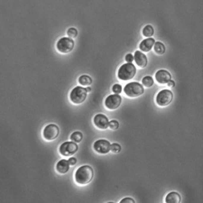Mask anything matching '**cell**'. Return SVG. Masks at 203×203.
Here are the masks:
<instances>
[{
    "instance_id": "obj_1",
    "label": "cell",
    "mask_w": 203,
    "mask_h": 203,
    "mask_svg": "<svg viewBox=\"0 0 203 203\" xmlns=\"http://www.w3.org/2000/svg\"><path fill=\"white\" fill-rule=\"evenodd\" d=\"M94 177V170L92 167L89 165L80 167L75 175V181L78 184L86 185L92 180Z\"/></svg>"
},
{
    "instance_id": "obj_2",
    "label": "cell",
    "mask_w": 203,
    "mask_h": 203,
    "mask_svg": "<svg viewBox=\"0 0 203 203\" xmlns=\"http://www.w3.org/2000/svg\"><path fill=\"white\" fill-rule=\"evenodd\" d=\"M136 68L132 63L124 64L119 68L117 73L118 78L122 81H128L134 77Z\"/></svg>"
},
{
    "instance_id": "obj_3",
    "label": "cell",
    "mask_w": 203,
    "mask_h": 203,
    "mask_svg": "<svg viewBox=\"0 0 203 203\" xmlns=\"http://www.w3.org/2000/svg\"><path fill=\"white\" fill-rule=\"evenodd\" d=\"M124 92L130 97H137L144 92V86L138 82H131L127 84L124 87Z\"/></svg>"
},
{
    "instance_id": "obj_4",
    "label": "cell",
    "mask_w": 203,
    "mask_h": 203,
    "mask_svg": "<svg viewBox=\"0 0 203 203\" xmlns=\"http://www.w3.org/2000/svg\"><path fill=\"white\" fill-rule=\"evenodd\" d=\"M86 89L81 86H77L71 91L70 94L71 101L75 104H82L87 97Z\"/></svg>"
},
{
    "instance_id": "obj_5",
    "label": "cell",
    "mask_w": 203,
    "mask_h": 203,
    "mask_svg": "<svg viewBox=\"0 0 203 203\" xmlns=\"http://www.w3.org/2000/svg\"><path fill=\"white\" fill-rule=\"evenodd\" d=\"M75 47V42L70 37H64L58 40L56 44L58 51L63 54H67L72 51Z\"/></svg>"
},
{
    "instance_id": "obj_6",
    "label": "cell",
    "mask_w": 203,
    "mask_h": 203,
    "mask_svg": "<svg viewBox=\"0 0 203 203\" xmlns=\"http://www.w3.org/2000/svg\"><path fill=\"white\" fill-rule=\"evenodd\" d=\"M173 98V94L169 89H162L159 92L156 97V102L160 106H166L171 103Z\"/></svg>"
},
{
    "instance_id": "obj_7",
    "label": "cell",
    "mask_w": 203,
    "mask_h": 203,
    "mask_svg": "<svg viewBox=\"0 0 203 203\" xmlns=\"http://www.w3.org/2000/svg\"><path fill=\"white\" fill-rule=\"evenodd\" d=\"M78 145L74 142H66L62 144L59 148V152L64 156H71L75 154L78 150Z\"/></svg>"
},
{
    "instance_id": "obj_8",
    "label": "cell",
    "mask_w": 203,
    "mask_h": 203,
    "mask_svg": "<svg viewBox=\"0 0 203 203\" xmlns=\"http://www.w3.org/2000/svg\"><path fill=\"white\" fill-rule=\"evenodd\" d=\"M59 132L60 130L58 126L55 124H49L44 128V131H43V135H44L45 140L52 141L58 138Z\"/></svg>"
},
{
    "instance_id": "obj_9",
    "label": "cell",
    "mask_w": 203,
    "mask_h": 203,
    "mask_svg": "<svg viewBox=\"0 0 203 203\" xmlns=\"http://www.w3.org/2000/svg\"><path fill=\"white\" fill-rule=\"evenodd\" d=\"M122 97L119 94H112L108 95L105 100V106L108 109L114 111L118 108L121 104Z\"/></svg>"
},
{
    "instance_id": "obj_10",
    "label": "cell",
    "mask_w": 203,
    "mask_h": 203,
    "mask_svg": "<svg viewBox=\"0 0 203 203\" xmlns=\"http://www.w3.org/2000/svg\"><path fill=\"white\" fill-rule=\"evenodd\" d=\"M94 149L97 153L106 154L111 150V144L106 140H98L94 144Z\"/></svg>"
},
{
    "instance_id": "obj_11",
    "label": "cell",
    "mask_w": 203,
    "mask_h": 203,
    "mask_svg": "<svg viewBox=\"0 0 203 203\" xmlns=\"http://www.w3.org/2000/svg\"><path fill=\"white\" fill-rule=\"evenodd\" d=\"M108 119L103 114H97L94 116V123L100 130H106L109 127Z\"/></svg>"
},
{
    "instance_id": "obj_12",
    "label": "cell",
    "mask_w": 203,
    "mask_h": 203,
    "mask_svg": "<svg viewBox=\"0 0 203 203\" xmlns=\"http://www.w3.org/2000/svg\"><path fill=\"white\" fill-rule=\"evenodd\" d=\"M155 79L157 82L161 84H165L171 80V75L166 70H159L155 74Z\"/></svg>"
},
{
    "instance_id": "obj_13",
    "label": "cell",
    "mask_w": 203,
    "mask_h": 203,
    "mask_svg": "<svg viewBox=\"0 0 203 203\" xmlns=\"http://www.w3.org/2000/svg\"><path fill=\"white\" fill-rule=\"evenodd\" d=\"M134 60L140 68H145L147 66L148 59L146 55L140 51H136L134 54Z\"/></svg>"
},
{
    "instance_id": "obj_14",
    "label": "cell",
    "mask_w": 203,
    "mask_h": 203,
    "mask_svg": "<svg viewBox=\"0 0 203 203\" xmlns=\"http://www.w3.org/2000/svg\"><path fill=\"white\" fill-rule=\"evenodd\" d=\"M155 43H156V41H155L153 38H147V39H144L140 43L139 47L141 51L144 52H148L153 47Z\"/></svg>"
},
{
    "instance_id": "obj_15",
    "label": "cell",
    "mask_w": 203,
    "mask_h": 203,
    "mask_svg": "<svg viewBox=\"0 0 203 203\" xmlns=\"http://www.w3.org/2000/svg\"><path fill=\"white\" fill-rule=\"evenodd\" d=\"M56 169L60 174H66L70 169V164L68 161L66 159L60 160L57 163Z\"/></svg>"
},
{
    "instance_id": "obj_16",
    "label": "cell",
    "mask_w": 203,
    "mask_h": 203,
    "mask_svg": "<svg viewBox=\"0 0 203 203\" xmlns=\"http://www.w3.org/2000/svg\"><path fill=\"white\" fill-rule=\"evenodd\" d=\"M167 203H180L181 202V196L176 192H171L167 195L165 198Z\"/></svg>"
},
{
    "instance_id": "obj_17",
    "label": "cell",
    "mask_w": 203,
    "mask_h": 203,
    "mask_svg": "<svg viewBox=\"0 0 203 203\" xmlns=\"http://www.w3.org/2000/svg\"><path fill=\"white\" fill-rule=\"evenodd\" d=\"M79 83L81 85H84V86H89L92 83V79L89 76L83 75H81V77L79 78Z\"/></svg>"
},
{
    "instance_id": "obj_18",
    "label": "cell",
    "mask_w": 203,
    "mask_h": 203,
    "mask_svg": "<svg viewBox=\"0 0 203 203\" xmlns=\"http://www.w3.org/2000/svg\"><path fill=\"white\" fill-rule=\"evenodd\" d=\"M154 50L157 54L162 55L165 52V47H164V45L162 43L156 41L154 44Z\"/></svg>"
},
{
    "instance_id": "obj_19",
    "label": "cell",
    "mask_w": 203,
    "mask_h": 203,
    "mask_svg": "<svg viewBox=\"0 0 203 203\" xmlns=\"http://www.w3.org/2000/svg\"><path fill=\"white\" fill-rule=\"evenodd\" d=\"M154 28L152 27V26L150 25L145 26L142 31V33H143V35H144V36L148 38H150V37H152V35H154Z\"/></svg>"
},
{
    "instance_id": "obj_20",
    "label": "cell",
    "mask_w": 203,
    "mask_h": 203,
    "mask_svg": "<svg viewBox=\"0 0 203 203\" xmlns=\"http://www.w3.org/2000/svg\"><path fill=\"white\" fill-rule=\"evenodd\" d=\"M71 140L75 143H79L83 140V134L79 131H75L71 135Z\"/></svg>"
},
{
    "instance_id": "obj_21",
    "label": "cell",
    "mask_w": 203,
    "mask_h": 203,
    "mask_svg": "<svg viewBox=\"0 0 203 203\" xmlns=\"http://www.w3.org/2000/svg\"><path fill=\"white\" fill-rule=\"evenodd\" d=\"M142 84L146 87H152L154 84L153 78L150 76H146L142 79Z\"/></svg>"
},
{
    "instance_id": "obj_22",
    "label": "cell",
    "mask_w": 203,
    "mask_h": 203,
    "mask_svg": "<svg viewBox=\"0 0 203 203\" xmlns=\"http://www.w3.org/2000/svg\"><path fill=\"white\" fill-rule=\"evenodd\" d=\"M121 150V146L117 143H113L111 144V152L114 154L119 153Z\"/></svg>"
},
{
    "instance_id": "obj_23",
    "label": "cell",
    "mask_w": 203,
    "mask_h": 203,
    "mask_svg": "<svg viewBox=\"0 0 203 203\" xmlns=\"http://www.w3.org/2000/svg\"><path fill=\"white\" fill-rule=\"evenodd\" d=\"M67 33L68 36L70 38H75L77 36L78 32H77V30L76 29V28H68V31H67V33Z\"/></svg>"
},
{
    "instance_id": "obj_24",
    "label": "cell",
    "mask_w": 203,
    "mask_h": 203,
    "mask_svg": "<svg viewBox=\"0 0 203 203\" xmlns=\"http://www.w3.org/2000/svg\"><path fill=\"white\" fill-rule=\"evenodd\" d=\"M112 90L115 94H119L122 92V87L120 84H114L113 86Z\"/></svg>"
},
{
    "instance_id": "obj_25",
    "label": "cell",
    "mask_w": 203,
    "mask_h": 203,
    "mask_svg": "<svg viewBox=\"0 0 203 203\" xmlns=\"http://www.w3.org/2000/svg\"><path fill=\"white\" fill-rule=\"evenodd\" d=\"M119 122L116 120H113L109 123V127L113 130H116L119 128Z\"/></svg>"
},
{
    "instance_id": "obj_26",
    "label": "cell",
    "mask_w": 203,
    "mask_h": 203,
    "mask_svg": "<svg viewBox=\"0 0 203 203\" xmlns=\"http://www.w3.org/2000/svg\"><path fill=\"white\" fill-rule=\"evenodd\" d=\"M134 60V56L131 54H128L125 56V60L127 63H131Z\"/></svg>"
},
{
    "instance_id": "obj_27",
    "label": "cell",
    "mask_w": 203,
    "mask_h": 203,
    "mask_svg": "<svg viewBox=\"0 0 203 203\" xmlns=\"http://www.w3.org/2000/svg\"><path fill=\"white\" fill-rule=\"evenodd\" d=\"M121 203H127V202H130V203H134L135 201L133 199H131V198H125V199H123V200H121L120 201Z\"/></svg>"
},
{
    "instance_id": "obj_28",
    "label": "cell",
    "mask_w": 203,
    "mask_h": 203,
    "mask_svg": "<svg viewBox=\"0 0 203 203\" xmlns=\"http://www.w3.org/2000/svg\"><path fill=\"white\" fill-rule=\"evenodd\" d=\"M77 159L75 157H71L70 159H68V162L69 164H70V165L71 166H74L76 164H77Z\"/></svg>"
},
{
    "instance_id": "obj_29",
    "label": "cell",
    "mask_w": 203,
    "mask_h": 203,
    "mask_svg": "<svg viewBox=\"0 0 203 203\" xmlns=\"http://www.w3.org/2000/svg\"><path fill=\"white\" fill-rule=\"evenodd\" d=\"M167 85H168L169 87H173L174 86H175V82H174L173 81H172L171 80L169 82L167 83Z\"/></svg>"
},
{
    "instance_id": "obj_30",
    "label": "cell",
    "mask_w": 203,
    "mask_h": 203,
    "mask_svg": "<svg viewBox=\"0 0 203 203\" xmlns=\"http://www.w3.org/2000/svg\"><path fill=\"white\" fill-rule=\"evenodd\" d=\"M85 89H86V91H87V92H90L91 90H92V89H91V87H86Z\"/></svg>"
}]
</instances>
